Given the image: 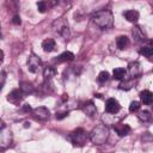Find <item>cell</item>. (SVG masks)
<instances>
[{
    "instance_id": "cell-1",
    "label": "cell",
    "mask_w": 153,
    "mask_h": 153,
    "mask_svg": "<svg viewBox=\"0 0 153 153\" xmlns=\"http://www.w3.org/2000/svg\"><path fill=\"white\" fill-rule=\"evenodd\" d=\"M92 23L98 26L100 30H109L114 25L112 12L109 8H103L92 14Z\"/></svg>"
},
{
    "instance_id": "cell-2",
    "label": "cell",
    "mask_w": 153,
    "mask_h": 153,
    "mask_svg": "<svg viewBox=\"0 0 153 153\" xmlns=\"http://www.w3.org/2000/svg\"><path fill=\"white\" fill-rule=\"evenodd\" d=\"M109 139V129L105 124H98L90 133V140L94 145H103Z\"/></svg>"
},
{
    "instance_id": "cell-3",
    "label": "cell",
    "mask_w": 153,
    "mask_h": 153,
    "mask_svg": "<svg viewBox=\"0 0 153 153\" xmlns=\"http://www.w3.org/2000/svg\"><path fill=\"white\" fill-rule=\"evenodd\" d=\"M51 27H53V30H54L57 35H60L65 41L69 39L71 32H69L68 23H67V20H66L65 18H57V19H55V20L53 22V24H51Z\"/></svg>"
},
{
    "instance_id": "cell-4",
    "label": "cell",
    "mask_w": 153,
    "mask_h": 153,
    "mask_svg": "<svg viewBox=\"0 0 153 153\" xmlns=\"http://www.w3.org/2000/svg\"><path fill=\"white\" fill-rule=\"evenodd\" d=\"M68 139L71 140V142L74 145V146H84L86 143V141L90 139V134H87L82 128H78L75 129L74 131H72L68 136Z\"/></svg>"
},
{
    "instance_id": "cell-5",
    "label": "cell",
    "mask_w": 153,
    "mask_h": 153,
    "mask_svg": "<svg viewBox=\"0 0 153 153\" xmlns=\"http://www.w3.org/2000/svg\"><path fill=\"white\" fill-rule=\"evenodd\" d=\"M12 142V131L10 130V128H7L4 123L1 124V129H0V145L1 148H6L7 146H10Z\"/></svg>"
},
{
    "instance_id": "cell-6",
    "label": "cell",
    "mask_w": 153,
    "mask_h": 153,
    "mask_svg": "<svg viewBox=\"0 0 153 153\" xmlns=\"http://www.w3.org/2000/svg\"><path fill=\"white\" fill-rule=\"evenodd\" d=\"M42 68V61L36 54H31L27 59V69L31 73H38Z\"/></svg>"
},
{
    "instance_id": "cell-7",
    "label": "cell",
    "mask_w": 153,
    "mask_h": 153,
    "mask_svg": "<svg viewBox=\"0 0 153 153\" xmlns=\"http://www.w3.org/2000/svg\"><path fill=\"white\" fill-rule=\"evenodd\" d=\"M31 112H32L33 117L37 118V120H39V121H47V120H49V117H50L49 110H48L47 108H44V106L35 108V109H32Z\"/></svg>"
},
{
    "instance_id": "cell-8",
    "label": "cell",
    "mask_w": 153,
    "mask_h": 153,
    "mask_svg": "<svg viewBox=\"0 0 153 153\" xmlns=\"http://www.w3.org/2000/svg\"><path fill=\"white\" fill-rule=\"evenodd\" d=\"M120 109H121V105H120V103L115 98H109L106 100V103H105V111L108 114L115 115V114H117L120 111Z\"/></svg>"
},
{
    "instance_id": "cell-9",
    "label": "cell",
    "mask_w": 153,
    "mask_h": 153,
    "mask_svg": "<svg viewBox=\"0 0 153 153\" xmlns=\"http://www.w3.org/2000/svg\"><path fill=\"white\" fill-rule=\"evenodd\" d=\"M22 98H23V92L20 90H18V88L12 90L7 94V100L11 102V103H13V104H19L20 100H22Z\"/></svg>"
},
{
    "instance_id": "cell-10",
    "label": "cell",
    "mask_w": 153,
    "mask_h": 153,
    "mask_svg": "<svg viewBox=\"0 0 153 153\" xmlns=\"http://www.w3.org/2000/svg\"><path fill=\"white\" fill-rule=\"evenodd\" d=\"M82 111L86 116L88 117H93L96 114H97V108L96 105L92 103V102H86L84 105H82Z\"/></svg>"
},
{
    "instance_id": "cell-11",
    "label": "cell",
    "mask_w": 153,
    "mask_h": 153,
    "mask_svg": "<svg viewBox=\"0 0 153 153\" xmlns=\"http://www.w3.org/2000/svg\"><path fill=\"white\" fill-rule=\"evenodd\" d=\"M114 129L118 134V136H126L130 131V127L128 124H123V123H116V124H114Z\"/></svg>"
},
{
    "instance_id": "cell-12",
    "label": "cell",
    "mask_w": 153,
    "mask_h": 153,
    "mask_svg": "<svg viewBox=\"0 0 153 153\" xmlns=\"http://www.w3.org/2000/svg\"><path fill=\"white\" fill-rule=\"evenodd\" d=\"M139 12L136 10H127L123 12V17L129 22V23H136L139 20Z\"/></svg>"
},
{
    "instance_id": "cell-13",
    "label": "cell",
    "mask_w": 153,
    "mask_h": 153,
    "mask_svg": "<svg viewBox=\"0 0 153 153\" xmlns=\"http://www.w3.org/2000/svg\"><path fill=\"white\" fill-rule=\"evenodd\" d=\"M140 99L143 104L146 105H151L153 104V92L148 91V90H143L140 92Z\"/></svg>"
},
{
    "instance_id": "cell-14",
    "label": "cell",
    "mask_w": 153,
    "mask_h": 153,
    "mask_svg": "<svg viewBox=\"0 0 153 153\" xmlns=\"http://www.w3.org/2000/svg\"><path fill=\"white\" fill-rule=\"evenodd\" d=\"M128 73L133 76V78H136L141 74V68H140V63L139 62H130L128 65Z\"/></svg>"
},
{
    "instance_id": "cell-15",
    "label": "cell",
    "mask_w": 153,
    "mask_h": 153,
    "mask_svg": "<svg viewBox=\"0 0 153 153\" xmlns=\"http://www.w3.org/2000/svg\"><path fill=\"white\" fill-rule=\"evenodd\" d=\"M131 33H133V38H134L135 42H143V41H146V36H145V33H143V31L141 30L140 26H134Z\"/></svg>"
},
{
    "instance_id": "cell-16",
    "label": "cell",
    "mask_w": 153,
    "mask_h": 153,
    "mask_svg": "<svg viewBox=\"0 0 153 153\" xmlns=\"http://www.w3.org/2000/svg\"><path fill=\"white\" fill-rule=\"evenodd\" d=\"M55 75H56V69L53 66L44 67V69H43V76H44V79L47 81H50Z\"/></svg>"
},
{
    "instance_id": "cell-17",
    "label": "cell",
    "mask_w": 153,
    "mask_h": 153,
    "mask_svg": "<svg viewBox=\"0 0 153 153\" xmlns=\"http://www.w3.org/2000/svg\"><path fill=\"white\" fill-rule=\"evenodd\" d=\"M42 48L45 53H50L55 49V41L53 38H45L42 42Z\"/></svg>"
},
{
    "instance_id": "cell-18",
    "label": "cell",
    "mask_w": 153,
    "mask_h": 153,
    "mask_svg": "<svg viewBox=\"0 0 153 153\" xmlns=\"http://www.w3.org/2000/svg\"><path fill=\"white\" fill-rule=\"evenodd\" d=\"M116 45L120 50L127 49V47L129 45V38L127 36H118L116 39Z\"/></svg>"
},
{
    "instance_id": "cell-19",
    "label": "cell",
    "mask_w": 153,
    "mask_h": 153,
    "mask_svg": "<svg viewBox=\"0 0 153 153\" xmlns=\"http://www.w3.org/2000/svg\"><path fill=\"white\" fill-rule=\"evenodd\" d=\"M126 75H127V71L124 68H121V67L115 68L114 72H112V76L116 80H122V79L126 78Z\"/></svg>"
},
{
    "instance_id": "cell-20",
    "label": "cell",
    "mask_w": 153,
    "mask_h": 153,
    "mask_svg": "<svg viewBox=\"0 0 153 153\" xmlns=\"http://www.w3.org/2000/svg\"><path fill=\"white\" fill-rule=\"evenodd\" d=\"M74 59V54L71 53V51H65L62 53L61 55L57 56L56 59V62H66V61H72Z\"/></svg>"
},
{
    "instance_id": "cell-21",
    "label": "cell",
    "mask_w": 153,
    "mask_h": 153,
    "mask_svg": "<svg viewBox=\"0 0 153 153\" xmlns=\"http://www.w3.org/2000/svg\"><path fill=\"white\" fill-rule=\"evenodd\" d=\"M19 90L23 92V94H27V93H32L33 92V86L27 81H22L20 86H19Z\"/></svg>"
},
{
    "instance_id": "cell-22",
    "label": "cell",
    "mask_w": 153,
    "mask_h": 153,
    "mask_svg": "<svg viewBox=\"0 0 153 153\" xmlns=\"http://www.w3.org/2000/svg\"><path fill=\"white\" fill-rule=\"evenodd\" d=\"M140 54L143 55L145 57L152 60V59H153V48H152L151 45H145V47H142V48L140 49Z\"/></svg>"
},
{
    "instance_id": "cell-23",
    "label": "cell",
    "mask_w": 153,
    "mask_h": 153,
    "mask_svg": "<svg viewBox=\"0 0 153 153\" xmlns=\"http://www.w3.org/2000/svg\"><path fill=\"white\" fill-rule=\"evenodd\" d=\"M137 117H139V120H140L141 122H149V121L152 120V115H151V112L147 111V110L140 111L139 115H137Z\"/></svg>"
},
{
    "instance_id": "cell-24",
    "label": "cell",
    "mask_w": 153,
    "mask_h": 153,
    "mask_svg": "<svg viewBox=\"0 0 153 153\" xmlns=\"http://www.w3.org/2000/svg\"><path fill=\"white\" fill-rule=\"evenodd\" d=\"M109 78H110V74H109V72H106V71H103V72H100V73L98 74V78H97V80H98L99 82H105V81H108V80H109Z\"/></svg>"
},
{
    "instance_id": "cell-25",
    "label": "cell",
    "mask_w": 153,
    "mask_h": 153,
    "mask_svg": "<svg viewBox=\"0 0 153 153\" xmlns=\"http://www.w3.org/2000/svg\"><path fill=\"white\" fill-rule=\"evenodd\" d=\"M131 86H133V81H131V80H126V81H123V82H121V84L118 85L120 90H124V91L130 90Z\"/></svg>"
},
{
    "instance_id": "cell-26",
    "label": "cell",
    "mask_w": 153,
    "mask_h": 153,
    "mask_svg": "<svg viewBox=\"0 0 153 153\" xmlns=\"http://www.w3.org/2000/svg\"><path fill=\"white\" fill-rule=\"evenodd\" d=\"M139 109H140V103H139L137 100H134V102L130 103V105H129V111H130V112H135V111H137Z\"/></svg>"
},
{
    "instance_id": "cell-27",
    "label": "cell",
    "mask_w": 153,
    "mask_h": 153,
    "mask_svg": "<svg viewBox=\"0 0 153 153\" xmlns=\"http://www.w3.org/2000/svg\"><path fill=\"white\" fill-rule=\"evenodd\" d=\"M37 10H38V12L44 13V12L47 11V2H45V1H39V2H37Z\"/></svg>"
},
{
    "instance_id": "cell-28",
    "label": "cell",
    "mask_w": 153,
    "mask_h": 153,
    "mask_svg": "<svg viewBox=\"0 0 153 153\" xmlns=\"http://www.w3.org/2000/svg\"><path fill=\"white\" fill-rule=\"evenodd\" d=\"M68 116V111H60V112H56V118L57 120H62L65 117Z\"/></svg>"
},
{
    "instance_id": "cell-29",
    "label": "cell",
    "mask_w": 153,
    "mask_h": 153,
    "mask_svg": "<svg viewBox=\"0 0 153 153\" xmlns=\"http://www.w3.org/2000/svg\"><path fill=\"white\" fill-rule=\"evenodd\" d=\"M12 23H13L14 25H20V23H22V20H20V17H19L18 14H16V16L12 18Z\"/></svg>"
},
{
    "instance_id": "cell-30",
    "label": "cell",
    "mask_w": 153,
    "mask_h": 153,
    "mask_svg": "<svg viewBox=\"0 0 153 153\" xmlns=\"http://www.w3.org/2000/svg\"><path fill=\"white\" fill-rule=\"evenodd\" d=\"M5 80H6V73L2 71L1 72V87L5 85Z\"/></svg>"
},
{
    "instance_id": "cell-31",
    "label": "cell",
    "mask_w": 153,
    "mask_h": 153,
    "mask_svg": "<svg viewBox=\"0 0 153 153\" xmlns=\"http://www.w3.org/2000/svg\"><path fill=\"white\" fill-rule=\"evenodd\" d=\"M151 47H152V48H153V39H152V41H151Z\"/></svg>"
}]
</instances>
